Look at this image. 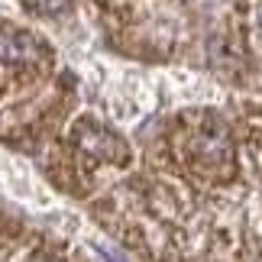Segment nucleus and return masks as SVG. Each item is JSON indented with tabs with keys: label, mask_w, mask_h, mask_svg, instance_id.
I'll use <instances>...</instances> for the list:
<instances>
[{
	"label": "nucleus",
	"mask_w": 262,
	"mask_h": 262,
	"mask_svg": "<svg viewBox=\"0 0 262 262\" xmlns=\"http://www.w3.org/2000/svg\"><path fill=\"white\" fill-rule=\"evenodd\" d=\"M239 162H243L239 126H233L224 114L188 110L172 123L168 165L198 194H230L239 181Z\"/></svg>",
	"instance_id": "f257e3e1"
},
{
	"label": "nucleus",
	"mask_w": 262,
	"mask_h": 262,
	"mask_svg": "<svg viewBox=\"0 0 262 262\" xmlns=\"http://www.w3.org/2000/svg\"><path fill=\"white\" fill-rule=\"evenodd\" d=\"M52 55L33 33L0 19V88L33 84L49 75Z\"/></svg>",
	"instance_id": "f03ea898"
},
{
	"label": "nucleus",
	"mask_w": 262,
	"mask_h": 262,
	"mask_svg": "<svg viewBox=\"0 0 262 262\" xmlns=\"http://www.w3.org/2000/svg\"><path fill=\"white\" fill-rule=\"evenodd\" d=\"M68 143L72 152L81 159L84 165H110V168H126L133 162L126 139L117 136L114 129L97 123L94 117H78L72 129H68Z\"/></svg>",
	"instance_id": "7ed1b4c3"
},
{
	"label": "nucleus",
	"mask_w": 262,
	"mask_h": 262,
	"mask_svg": "<svg viewBox=\"0 0 262 262\" xmlns=\"http://www.w3.org/2000/svg\"><path fill=\"white\" fill-rule=\"evenodd\" d=\"M236 19H239V42H243L246 62L262 68V0H239Z\"/></svg>",
	"instance_id": "20e7f679"
}]
</instances>
